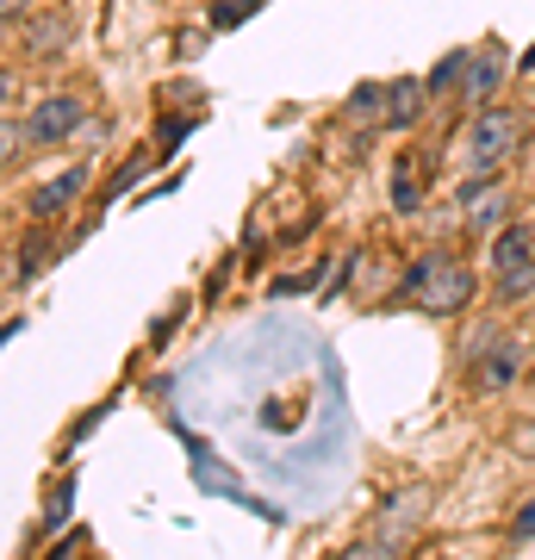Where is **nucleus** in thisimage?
<instances>
[{
  "label": "nucleus",
  "mask_w": 535,
  "mask_h": 560,
  "mask_svg": "<svg viewBox=\"0 0 535 560\" xmlns=\"http://www.w3.org/2000/svg\"><path fill=\"white\" fill-rule=\"evenodd\" d=\"M405 300H417L430 318H449V312H461V305L474 300V268H461L449 249H430V256L411 261V275H405V287H398Z\"/></svg>",
  "instance_id": "1"
},
{
  "label": "nucleus",
  "mask_w": 535,
  "mask_h": 560,
  "mask_svg": "<svg viewBox=\"0 0 535 560\" xmlns=\"http://www.w3.org/2000/svg\"><path fill=\"white\" fill-rule=\"evenodd\" d=\"M516 150V113L511 106H479L467 119V180H498V168Z\"/></svg>",
  "instance_id": "2"
},
{
  "label": "nucleus",
  "mask_w": 535,
  "mask_h": 560,
  "mask_svg": "<svg viewBox=\"0 0 535 560\" xmlns=\"http://www.w3.org/2000/svg\"><path fill=\"white\" fill-rule=\"evenodd\" d=\"M492 275H498V300L516 305L535 287V243L523 224H504L492 231Z\"/></svg>",
  "instance_id": "3"
},
{
  "label": "nucleus",
  "mask_w": 535,
  "mask_h": 560,
  "mask_svg": "<svg viewBox=\"0 0 535 560\" xmlns=\"http://www.w3.org/2000/svg\"><path fill=\"white\" fill-rule=\"evenodd\" d=\"M88 131V101L81 94H44L25 119V138L32 143H75Z\"/></svg>",
  "instance_id": "4"
},
{
  "label": "nucleus",
  "mask_w": 535,
  "mask_h": 560,
  "mask_svg": "<svg viewBox=\"0 0 535 560\" xmlns=\"http://www.w3.org/2000/svg\"><path fill=\"white\" fill-rule=\"evenodd\" d=\"M423 511H430V486H405V492H393V499L380 504V560L393 555L398 541L411 536L417 523H423Z\"/></svg>",
  "instance_id": "5"
},
{
  "label": "nucleus",
  "mask_w": 535,
  "mask_h": 560,
  "mask_svg": "<svg viewBox=\"0 0 535 560\" xmlns=\"http://www.w3.org/2000/svg\"><path fill=\"white\" fill-rule=\"evenodd\" d=\"M523 361H530V349H523L516 337H492L474 355V386H479V393H504V386H516Z\"/></svg>",
  "instance_id": "6"
},
{
  "label": "nucleus",
  "mask_w": 535,
  "mask_h": 560,
  "mask_svg": "<svg viewBox=\"0 0 535 560\" xmlns=\"http://www.w3.org/2000/svg\"><path fill=\"white\" fill-rule=\"evenodd\" d=\"M423 106H430V81L398 75L393 88H386V113H380V125H386V131H417Z\"/></svg>",
  "instance_id": "7"
},
{
  "label": "nucleus",
  "mask_w": 535,
  "mask_h": 560,
  "mask_svg": "<svg viewBox=\"0 0 535 560\" xmlns=\"http://www.w3.org/2000/svg\"><path fill=\"white\" fill-rule=\"evenodd\" d=\"M75 194H88V168H62L57 180H44V187H32V200H25V212H32V219H57L62 206H75Z\"/></svg>",
  "instance_id": "8"
},
{
  "label": "nucleus",
  "mask_w": 535,
  "mask_h": 560,
  "mask_svg": "<svg viewBox=\"0 0 535 560\" xmlns=\"http://www.w3.org/2000/svg\"><path fill=\"white\" fill-rule=\"evenodd\" d=\"M461 88H467L474 106H492V94L504 88V57H498V50H479V57L467 62V81H461Z\"/></svg>",
  "instance_id": "9"
},
{
  "label": "nucleus",
  "mask_w": 535,
  "mask_h": 560,
  "mask_svg": "<svg viewBox=\"0 0 535 560\" xmlns=\"http://www.w3.org/2000/svg\"><path fill=\"white\" fill-rule=\"evenodd\" d=\"M75 20H62V13H44V20H25V50L32 57H57L62 44H69Z\"/></svg>",
  "instance_id": "10"
},
{
  "label": "nucleus",
  "mask_w": 535,
  "mask_h": 560,
  "mask_svg": "<svg viewBox=\"0 0 535 560\" xmlns=\"http://www.w3.org/2000/svg\"><path fill=\"white\" fill-rule=\"evenodd\" d=\"M69 511H75V480H57V492L44 504V536H57L62 523H69Z\"/></svg>",
  "instance_id": "11"
},
{
  "label": "nucleus",
  "mask_w": 535,
  "mask_h": 560,
  "mask_svg": "<svg viewBox=\"0 0 535 560\" xmlns=\"http://www.w3.org/2000/svg\"><path fill=\"white\" fill-rule=\"evenodd\" d=\"M368 113H386V88H374V81H361L356 94H349L342 119H368Z\"/></svg>",
  "instance_id": "12"
},
{
  "label": "nucleus",
  "mask_w": 535,
  "mask_h": 560,
  "mask_svg": "<svg viewBox=\"0 0 535 560\" xmlns=\"http://www.w3.org/2000/svg\"><path fill=\"white\" fill-rule=\"evenodd\" d=\"M467 50H455V57H442L437 62V75H430V94H442V88H455V81H467Z\"/></svg>",
  "instance_id": "13"
},
{
  "label": "nucleus",
  "mask_w": 535,
  "mask_h": 560,
  "mask_svg": "<svg viewBox=\"0 0 535 560\" xmlns=\"http://www.w3.org/2000/svg\"><path fill=\"white\" fill-rule=\"evenodd\" d=\"M249 13H256V0H219V7H212V25L224 32V25H243Z\"/></svg>",
  "instance_id": "14"
},
{
  "label": "nucleus",
  "mask_w": 535,
  "mask_h": 560,
  "mask_svg": "<svg viewBox=\"0 0 535 560\" xmlns=\"http://www.w3.org/2000/svg\"><path fill=\"white\" fill-rule=\"evenodd\" d=\"M0 162H7V168H20V119L0 125Z\"/></svg>",
  "instance_id": "15"
},
{
  "label": "nucleus",
  "mask_w": 535,
  "mask_h": 560,
  "mask_svg": "<svg viewBox=\"0 0 535 560\" xmlns=\"http://www.w3.org/2000/svg\"><path fill=\"white\" fill-rule=\"evenodd\" d=\"M511 536H516V541H535V499L523 504V511H516V523H511Z\"/></svg>",
  "instance_id": "16"
},
{
  "label": "nucleus",
  "mask_w": 535,
  "mask_h": 560,
  "mask_svg": "<svg viewBox=\"0 0 535 560\" xmlns=\"http://www.w3.org/2000/svg\"><path fill=\"white\" fill-rule=\"evenodd\" d=\"M0 13H7V32H20L25 25V0H0Z\"/></svg>",
  "instance_id": "17"
},
{
  "label": "nucleus",
  "mask_w": 535,
  "mask_h": 560,
  "mask_svg": "<svg viewBox=\"0 0 535 560\" xmlns=\"http://www.w3.org/2000/svg\"><path fill=\"white\" fill-rule=\"evenodd\" d=\"M337 560H380V541H356V548H342Z\"/></svg>",
  "instance_id": "18"
},
{
  "label": "nucleus",
  "mask_w": 535,
  "mask_h": 560,
  "mask_svg": "<svg viewBox=\"0 0 535 560\" xmlns=\"http://www.w3.org/2000/svg\"><path fill=\"white\" fill-rule=\"evenodd\" d=\"M437 560H449V555H437Z\"/></svg>",
  "instance_id": "19"
}]
</instances>
